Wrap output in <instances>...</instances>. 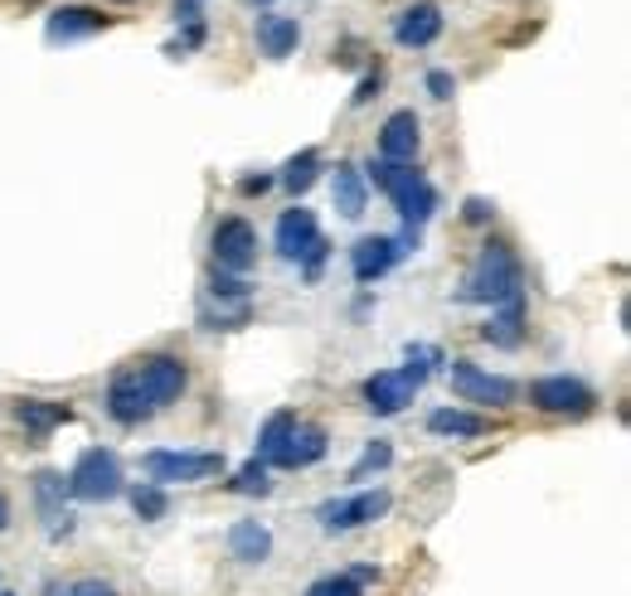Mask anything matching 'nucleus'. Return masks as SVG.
Instances as JSON below:
<instances>
[{
    "mask_svg": "<svg viewBox=\"0 0 631 596\" xmlns=\"http://www.w3.org/2000/svg\"><path fill=\"white\" fill-rule=\"evenodd\" d=\"M520 281H525V267H520V257H515V248L501 243V238H491V243L481 248V257L471 263L457 301L462 306H501V301L520 296Z\"/></svg>",
    "mask_w": 631,
    "mask_h": 596,
    "instance_id": "nucleus-1",
    "label": "nucleus"
},
{
    "mask_svg": "<svg viewBox=\"0 0 631 596\" xmlns=\"http://www.w3.org/2000/svg\"><path fill=\"white\" fill-rule=\"evenodd\" d=\"M369 180H375V190H384L389 199H394L403 228H422L432 218V208H438V190H432L428 175L413 170V165L369 161Z\"/></svg>",
    "mask_w": 631,
    "mask_h": 596,
    "instance_id": "nucleus-2",
    "label": "nucleus"
},
{
    "mask_svg": "<svg viewBox=\"0 0 631 596\" xmlns=\"http://www.w3.org/2000/svg\"><path fill=\"white\" fill-rule=\"evenodd\" d=\"M428 359H438L432 350H408V364L403 369H384L365 383V407L379 417H394L413 403V393L428 383Z\"/></svg>",
    "mask_w": 631,
    "mask_h": 596,
    "instance_id": "nucleus-3",
    "label": "nucleus"
},
{
    "mask_svg": "<svg viewBox=\"0 0 631 596\" xmlns=\"http://www.w3.org/2000/svg\"><path fill=\"white\" fill-rule=\"evenodd\" d=\"M68 495L74 499H88V505H102V499H117L122 490V461L117 452H108V446H88V452L74 461V470H68Z\"/></svg>",
    "mask_w": 631,
    "mask_h": 596,
    "instance_id": "nucleus-4",
    "label": "nucleus"
},
{
    "mask_svg": "<svg viewBox=\"0 0 631 596\" xmlns=\"http://www.w3.org/2000/svg\"><path fill=\"white\" fill-rule=\"evenodd\" d=\"M141 466H147L151 485H194V480H210L224 470V456L219 452H165V446H156V452L141 456Z\"/></svg>",
    "mask_w": 631,
    "mask_h": 596,
    "instance_id": "nucleus-5",
    "label": "nucleus"
},
{
    "mask_svg": "<svg viewBox=\"0 0 631 596\" xmlns=\"http://www.w3.org/2000/svg\"><path fill=\"white\" fill-rule=\"evenodd\" d=\"M413 248H418V228H403L399 238H389V233H369V238H359L355 248H350V271H355V281H379L389 267L399 263V257H408Z\"/></svg>",
    "mask_w": 631,
    "mask_h": 596,
    "instance_id": "nucleus-6",
    "label": "nucleus"
},
{
    "mask_svg": "<svg viewBox=\"0 0 631 596\" xmlns=\"http://www.w3.org/2000/svg\"><path fill=\"white\" fill-rule=\"evenodd\" d=\"M389 505H394L389 490H359V495H345V499H326V505L316 509V519H320V529L345 533V529H365V524H375V519H384Z\"/></svg>",
    "mask_w": 631,
    "mask_h": 596,
    "instance_id": "nucleus-7",
    "label": "nucleus"
},
{
    "mask_svg": "<svg viewBox=\"0 0 631 596\" xmlns=\"http://www.w3.org/2000/svg\"><path fill=\"white\" fill-rule=\"evenodd\" d=\"M530 403L540 413H554V417H588L597 407L593 389L583 379H568V373H550V379H534L530 383Z\"/></svg>",
    "mask_w": 631,
    "mask_h": 596,
    "instance_id": "nucleus-8",
    "label": "nucleus"
},
{
    "mask_svg": "<svg viewBox=\"0 0 631 596\" xmlns=\"http://www.w3.org/2000/svg\"><path fill=\"white\" fill-rule=\"evenodd\" d=\"M447 373H452V393L467 397V403H491V407L515 403V383L501 379V373H485L481 364H471V359H452Z\"/></svg>",
    "mask_w": 631,
    "mask_h": 596,
    "instance_id": "nucleus-9",
    "label": "nucleus"
},
{
    "mask_svg": "<svg viewBox=\"0 0 631 596\" xmlns=\"http://www.w3.org/2000/svg\"><path fill=\"white\" fill-rule=\"evenodd\" d=\"M210 248H214V267L219 271H248L257 263V233L248 218H219Z\"/></svg>",
    "mask_w": 631,
    "mask_h": 596,
    "instance_id": "nucleus-10",
    "label": "nucleus"
},
{
    "mask_svg": "<svg viewBox=\"0 0 631 596\" xmlns=\"http://www.w3.org/2000/svg\"><path fill=\"white\" fill-rule=\"evenodd\" d=\"M131 373H137L141 393L151 397V407L175 403V397L185 393V383H190L185 359H175V354H151V359H141V369H131Z\"/></svg>",
    "mask_w": 631,
    "mask_h": 596,
    "instance_id": "nucleus-11",
    "label": "nucleus"
},
{
    "mask_svg": "<svg viewBox=\"0 0 631 596\" xmlns=\"http://www.w3.org/2000/svg\"><path fill=\"white\" fill-rule=\"evenodd\" d=\"M316 238H320V228H316V214L312 208H287L282 218H277V228H273V248H277V257H287V263H302L306 253L316 248Z\"/></svg>",
    "mask_w": 631,
    "mask_h": 596,
    "instance_id": "nucleus-12",
    "label": "nucleus"
},
{
    "mask_svg": "<svg viewBox=\"0 0 631 596\" xmlns=\"http://www.w3.org/2000/svg\"><path fill=\"white\" fill-rule=\"evenodd\" d=\"M64 495H68L64 475H59V470H39L35 475V505H39V515H45L49 538H68V533H74V515H68Z\"/></svg>",
    "mask_w": 631,
    "mask_h": 596,
    "instance_id": "nucleus-13",
    "label": "nucleus"
},
{
    "mask_svg": "<svg viewBox=\"0 0 631 596\" xmlns=\"http://www.w3.org/2000/svg\"><path fill=\"white\" fill-rule=\"evenodd\" d=\"M418 145H422V122H418V112H394V117L384 122V131H379V161L413 165Z\"/></svg>",
    "mask_w": 631,
    "mask_h": 596,
    "instance_id": "nucleus-14",
    "label": "nucleus"
},
{
    "mask_svg": "<svg viewBox=\"0 0 631 596\" xmlns=\"http://www.w3.org/2000/svg\"><path fill=\"white\" fill-rule=\"evenodd\" d=\"M326 452H330L326 427H316V422H296V427H292V436L282 442V452L273 456V466H282V470H306V466H316Z\"/></svg>",
    "mask_w": 631,
    "mask_h": 596,
    "instance_id": "nucleus-15",
    "label": "nucleus"
},
{
    "mask_svg": "<svg viewBox=\"0 0 631 596\" xmlns=\"http://www.w3.org/2000/svg\"><path fill=\"white\" fill-rule=\"evenodd\" d=\"M108 25H112V20L102 15V10L59 5V10H49L45 35H49V45H68V39H88V35H98V29H108Z\"/></svg>",
    "mask_w": 631,
    "mask_h": 596,
    "instance_id": "nucleus-16",
    "label": "nucleus"
},
{
    "mask_svg": "<svg viewBox=\"0 0 631 596\" xmlns=\"http://www.w3.org/2000/svg\"><path fill=\"white\" fill-rule=\"evenodd\" d=\"M108 413H112V422H122V427H141L156 407H151V397L141 393L137 373H117V379L108 383Z\"/></svg>",
    "mask_w": 631,
    "mask_h": 596,
    "instance_id": "nucleus-17",
    "label": "nucleus"
},
{
    "mask_svg": "<svg viewBox=\"0 0 631 596\" xmlns=\"http://www.w3.org/2000/svg\"><path fill=\"white\" fill-rule=\"evenodd\" d=\"M438 35H442V10L432 5V0H418V5L399 10V20H394V39H399L403 49H428Z\"/></svg>",
    "mask_w": 631,
    "mask_h": 596,
    "instance_id": "nucleus-18",
    "label": "nucleus"
},
{
    "mask_svg": "<svg viewBox=\"0 0 631 596\" xmlns=\"http://www.w3.org/2000/svg\"><path fill=\"white\" fill-rule=\"evenodd\" d=\"M330 199H336V208L345 218L365 214V208H369V185H365V175H359V165H350V161L336 165V175H330Z\"/></svg>",
    "mask_w": 631,
    "mask_h": 596,
    "instance_id": "nucleus-19",
    "label": "nucleus"
},
{
    "mask_svg": "<svg viewBox=\"0 0 631 596\" xmlns=\"http://www.w3.org/2000/svg\"><path fill=\"white\" fill-rule=\"evenodd\" d=\"M481 334L495 344V350H520L525 344V296L501 301V310H495L491 326H485Z\"/></svg>",
    "mask_w": 631,
    "mask_h": 596,
    "instance_id": "nucleus-20",
    "label": "nucleus"
},
{
    "mask_svg": "<svg viewBox=\"0 0 631 596\" xmlns=\"http://www.w3.org/2000/svg\"><path fill=\"white\" fill-rule=\"evenodd\" d=\"M257 45H263L267 59H287L302 45V25L292 15H263L257 20Z\"/></svg>",
    "mask_w": 631,
    "mask_h": 596,
    "instance_id": "nucleus-21",
    "label": "nucleus"
},
{
    "mask_svg": "<svg viewBox=\"0 0 631 596\" xmlns=\"http://www.w3.org/2000/svg\"><path fill=\"white\" fill-rule=\"evenodd\" d=\"M229 553L238 562H267L273 558V533H267V524H257V519H238L229 529Z\"/></svg>",
    "mask_w": 631,
    "mask_h": 596,
    "instance_id": "nucleus-22",
    "label": "nucleus"
},
{
    "mask_svg": "<svg viewBox=\"0 0 631 596\" xmlns=\"http://www.w3.org/2000/svg\"><path fill=\"white\" fill-rule=\"evenodd\" d=\"M15 417L25 432H54V427L74 422V407L68 403H49V397H25V403H15Z\"/></svg>",
    "mask_w": 631,
    "mask_h": 596,
    "instance_id": "nucleus-23",
    "label": "nucleus"
},
{
    "mask_svg": "<svg viewBox=\"0 0 631 596\" xmlns=\"http://www.w3.org/2000/svg\"><path fill=\"white\" fill-rule=\"evenodd\" d=\"M428 432L476 442V436L491 432V422H485V417H476V413H462V407H438V413H428Z\"/></svg>",
    "mask_w": 631,
    "mask_h": 596,
    "instance_id": "nucleus-24",
    "label": "nucleus"
},
{
    "mask_svg": "<svg viewBox=\"0 0 631 596\" xmlns=\"http://www.w3.org/2000/svg\"><path fill=\"white\" fill-rule=\"evenodd\" d=\"M292 427H296V417H292V413H273V417H267L263 432H257V456H253V461L273 466V456L282 452V442L292 436Z\"/></svg>",
    "mask_w": 631,
    "mask_h": 596,
    "instance_id": "nucleus-25",
    "label": "nucleus"
},
{
    "mask_svg": "<svg viewBox=\"0 0 631 596\" xmlns=\"http://www.w3.org/2000/svg\"><path fill=\"white\" fill-rule=\"evenodd\" d=\"M316 175H320V151H302V155H292V161L282 165V185L292 194H306L316 185Z\"/></svg>",
    "mask_w": 631,
    "mask_h": 596,
    "instance_id": "nucleus-26",
    "label": "nucleus"
},
{
    "mask_svg": "<svg viewBox=\"0 0 631 596\" xmlns=\"http://www.w3.org/2000/svg\"><path fill=\"white\" fill-rule=\"evenodd\" d=\"M131 509H137V519H147V524H156L165 519V509H171V495H165V485H137L131 490Z\"/></svg>",
    "mask_w": 631,
    "mask_h": 596,
    "instance_id": "nucleus-27",
    "label": "nucleus"
},
{
    "mask_svg": "<svg viewBox=\"0 0 631 596\" xmlns=\"http://www.w3.org/2000/svg\"><path fill=\"white\" fill-rule=\"evenodd\" d=\"M229 490H234V495H257V499H263V495H273V480H267V466L263 461H248L243 470H238V475L229 480Z\"/></svg>",
    "mask_w": 631,
    "mask_h": 596,
    "instance_id": "nucleus-28",
    "label": "nucleus"
},
{
    "mask_svg": "<svg viewBox=\"0 0 631 596\" xmlns=\"http://www.w3.org/2000/svg\"><path fill=\"white\" fill-rule=\"evenodd\" d=\"M389 461H394V446H389V442H369L365 456H359V461L350 466V480H369L375 470H384Z\"/></svg>",
    "mask_w": 631,
    "mask_h": 596,
    "instance_id": "nucleus-29",
    "label": "nucleus"
},
{
    "mask_svg": "<svg viewBox=\"0 0 631 596\" xmlns=\"http://www.w3.org/2000/svg\"><path fill=\"white\" fill-rule=\"evenodd\" d=\"M210 291H214L219 301H248V281L234 277V271H219V267L210 271Z\"/></svg>",
    "mask_w": 631,
    "mask_h": 596,
    "instance_id": "nucleus-30",
    "label": "nucleus"
},
{
    "mask_svg": "<svg viewBox=\"0 0 631 596\" xmlns=\"http://www.w3.org/2000/svg\"><path fill=\"white\" fill-rule=\"evenodd\" d=\"M306 596H365V587H359L350 572H336V578L312 582V592H306Z\"/></svg>",
    "mask_w": 631,
    "mask_h": 596,
    "instance_id": "nucleus-31",
    "label": "nucleus"
},
{
    "mask_svg": "<svg viewBox=\"0 0 631 596\" xmlns=\"http://www.w3.org/2000/svg\"><path fill=\"white\" fill-rule=\"evenodd\" d=\"M422 88H428V92H432V98H438V102H447L452 92H457V78H452L447 68H432L428 78H422Z\"/></svg>",
    "mask_w": 631,
    "mask_h": 596,
    "instance_id": "nucleus-32",
    "label": "nucleus"
},
{
    "mask_svg": "<svg viewBox=\"0 0 631 596\" xmlns=\"http://www.w3.org/2000/svg\"><path fill=\"white\" fill-rule=\"evenodd\" d=\"M204 45V20H190V25L180 29V39L171 45V54H190V49H200Z\"/></svg>",
    "mask_w": 631,
    "mask_h": 596,
    "instance_id": "nucleus-33",
    "label": "nucleus"
},
{
    "mask_svg": "<svg viewBox=\"0 0 631 596\" xmlns=\"http://www.w3.org/2000/svg\"><path fill=\"white\" fill-rule=\"evenodd\" d=\"M491 214H495V204L481 194H471L467 204H462V218H467V224H491Z\"/></svg>",
    "mask_w": 631,
    "mask_h": 596,
    "instance_id": "nucleus-34",
    "label": "nucleus"
},
{
    "mask_svg": "<svg viewBox=\"0 0 631 596\" xmlns=\"http://www.w3.org/2000/svg\"><path fill=\"white\" fill-rule=\"evenodd\" d=\"M379 88H384V73H365V78H359V88H355V107H365L369 98H379Z\"/></svg>",
    "mask_w": 631,
    "mask_h": 596,
    "instance_id": "nucleus-35",
    "label": "nucleus"
},
{
    "mask_svg": "<svg viewBox=\"0 0 631 596\" xmlns=\"http://www.w3.org/2000/svg\"><path fill=\"white\" fill-rule=\"evenodd\" d=\"M68 596H117L108 587V582H98V578H88V582H78V587H68Z\"/></svg>",
    "mask_w": 631,
    "mask_h": 596,
    "instance_id": "nucleus-36",
    "label": "nucleus"
},
{
    "mask_svg": "<svg viewBox=\"0 0 631 596\" xmlns=\"http://www.w3.org/2000/svg\"><path fill=\"white\" fill-rule=\"evenodd\" d=\"M238 190H243V194H267V190H273V175H248Z\"/></svg>",
    "mask_w": 631,
    "mask_h": 596,
    "instance_id": "nucleus-37",
    "label": "nucleus"
},
{
    "mask_svg": "<svg viewBox=\"0 0 631 596\" xmlns=\"http://www.w3.org/2000/svg\"><path fill=\"white\" fill-rule=\"evenodd\" d=\"M10 524V505H5V499H0V529H5Z\"/></svg>",
    "mask_w": 631,
    "mask_h": 596,
    "instance_id": "nucleus-38",
    "label": "nucleus"
},
{
    "mask_svg": "<svg viewBox=\"0 0 631 596\" xmlns=\"http://www.w3.org/2000/svg\"><path fill=\"white\" fill-rule=\"evenodd\" d=\"M49 596H68V592L64 587H49Z\"/></svg>",
    "mask_w": 631,
    "mask_h": 596,
    "instance_id": "nucleus-39",
    "label": "nucleus"
},
{
    "mask_svg": "<svg viewBox=\"0 0 631 596\" xmlns=\"http://www.w3.org/2000/svg\"><path fill=\"white\" fill-rule=\"evenodd\" d=\"M257 5H273V0H257Z\"/></svg>",
    "mask_w": 631,
    "mask_h": 596,
    "instance_id": "nucleus-40",
    "label": "nucleus"
},
{
    "mask_svg": "<svg viewBox=\"0 0 631 596\" xmlns=\"http://www.w3.org/2000/svg\"><path fill=\"white\" fill-rule=\"evenodd\" d=\"M194 5H200V0H194Z\"/></svg>",
    "mask_w": 631,
    "mask_h": 596,
    "instance_id": "nucleus-41",
    "label": "nucleus"
}]
</instances>
